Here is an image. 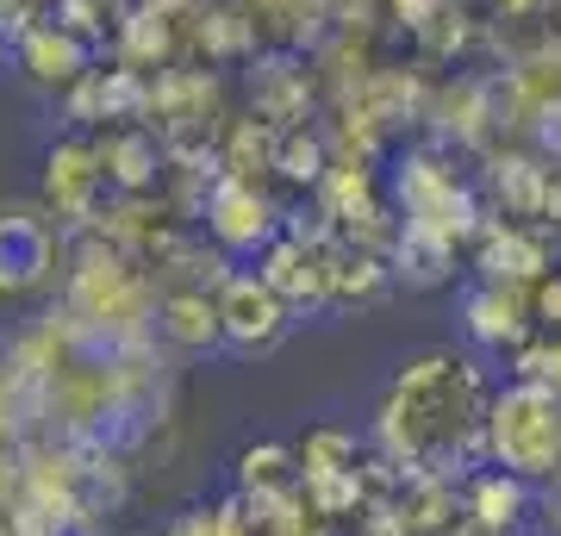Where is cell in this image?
<instances>
[{
    "label": "cell",
    "instance_id": "1",
    "mask_svg": "<svg viewBox=\"0 0 561 536\" xmlns=\"http://www.w3.org/2000/svg\"><path fill=\"white\" fill-rule=\"evenodd\" d=\"M486 406H493V394L474 362L456 350H424L393 375L375 437L400 468L443 475L456 449H468V456L486 449Z\"/></svg>",
    "mask_w": 561,
    "mask_h": 536
},
{
    "label": "cell",
    "instance_id": "2",
    "mask_svg": "<svg viewBox=\"0 0 561 536\" xmlns=\"http://www.w3.org/2000/svg\"><path fill=\"white\" fill-rule=\"evenodd\" d=\"M486 456L493 468L530 480H561V387L542 380H512L486 406Z\"/></svg>",
    "mask_w": 561,
    "mask_h": 536
},
{
    "label": "cell",
    "instance_id": "3",
    "mask_svg": "<svg viewBox=\"0 0 561 536\" xmlns=\"http://www.w3.org/2000/svg\"><path fill=\"white\" fill-rule=\"evenodd\" d=\"M393 194L405 206V225L412 231H431L443 243H461L468 231H481V213H474V194L456 181V169H443L431 150H412L400 162V175H393Z\"/></svg>",
    "mask_w": 561,
    "mask_h": 536
},
{
    "label": "cell",
    "instance_id": "4",
    "mask_svg": "<svg viewBox=\"0 0 561 536\" xmlns=\"http://www.w3.org/2000/svg\"><path fill=\"white\" fill-rule=\"evenodd\" d=\"M62 231L44 206H0V294H44L62 269Z\"/></svg>",
    "mask_w": 561,
    "mask_h": 536
},
{
    "label": "cell",
    "instance_id": "5",
    "mask_svg": "<svg viewBox=\"0 0 561 536\" xmlns=\"http://www.w3.org/2000/svg\"><path fill=\"white\" fill-rule=\"evenodd\" d=\"M113 194V181H106V162H101V144L94 138H62L50 144V157H44V213L62 225V231H88V225H101V199Z\"/></svg>",
    "mask_w": 561,
    "mask_h": 536
},
{
    "label": "cell",
    "instance_id": "6",
    "mask_svg": "<svg viewBox=\"0 0 561 536\" xmlns=\"http://www.w3.org/2000/svg\"><path fill=\"white\" fill-rule=\"evenodd\" d=\"M206 238L219 243L225 256H262L268 243L287 231L275 213V199L262 194L256 181H238V175H225L206 187Z\"/></svg>",
    "mask_w": 561,
    "mask_h": 536
},
{
    "label": "cell",
    "instance_id": "7",
    "mask_svg": "<svg viewBox=\"0 0 561 536\" xmlns=\"http://www.w3.org/2000/svg\"><path fill=\"white\" fill-rule=\"evenodd\" d=\"M219 318H225V343L238 356H262V350H275L294 331V306L262 275H243V269L219 287Z\"/></svg>",
    "mask_w": 561,
    "mask_h": 536
},
{
    "label": "cell",
    "instance_id": "8",
    "mask_svg": "<svg viewBox=\"0 0 561 536\" xmlns=\"http://www.w3.org/2000/svg\"><path fill=\"white\" fill-rule=\"evenodd\" d=\"M13 62H20L25 81H38V88H50V94H69V88L94 69V44L76 38V32L57 25V20H38V25H25L20 38H13Z\"/></svg>",
    "mask_w": 561,
    "mask_h": 536
},
{
    "label": "cell",
    "instance_id": "9",
    "mask_svg": "<svg viewBox=\"0 0 561 536\" xmlns=\"http://www.w3.org/2000/svg\"><path fill=\"white\" fill-rule=\"evenodd\" d=\"M461 312H468V338L481 350H518L524 331H530V287L481 281L474 294L461 299Z\"/></svg>",
    "mask_w": 561,
    "mask_h": 536
},
{
    "label": "cell",
    "instance_id": "10",
    "mask_svg": "<svg viewBox=\"0 0 561 536\" xmlns=\"http://www.w3.org/2000/svg\"><path fill=\"white\" fill-rule=\"evenodd\" d=\"M157 338L175 343L181 356H206L225 343V318H219V294L206 287H169L157 299Z\"/></svg>",
    "mask_w": 561,
    "mask_h": 536
},
{
    "label": "cell",
    "instance_id": "11",
    "mask_svg": "<svg viewBox=\"0 0 561 536\" xmlns=\"http://www.w3.org/2000/svg\"><path fill=\"white\" fill-rule=\"evenodd\" d=\"M94 144H101L106 181H113L119 194H150V187L162 181V144H157V132L119 119L113 132H101Z\"/></svg>",
    "mask_w": 561,
    "mask_h": 536
},
{
    "label": "cell",
    "instance_id": "12",
    "mask_svg": "<svg viewBox=\"0 0 561 536\" xmlns=\"http://www.w3.org/2000/svg\"><path fill=\"white\" fill-rule=\"evenodd\" d=\"M530 505H537V487L518 475H505V468H486V475L468 480V517L481 524V531H518L524 517H530Z\"/></svg>",
    "mask_w": 561,
    "mask_h": 536
},
{
    "label": "cell",
    "instance_id": "13",
    "mask_svg": "<svg viewBox=\"0 0 561 536\" xmlns=\"http://www.w3.org/2000/svg\"><path fill=\"white\" fill-rule=\"evenodd\" d=\"M238 487L256 505H268V499H300V456L287 443H250L238 456Z\"/></svg>",
    "mask_w": 561,
    "mask_h": 536
},
{
    "label": "cell",
    "instance_id": "14",
    "mask_svg": "<svg viewBox=\"0 0 561 536\" xmlns=\"http://www.w3.org/2000/svg\"><path fill=\"white\" fill-rule=\"evenodd\" d=\"M387 262H393V281H405V287H443V281L456 275V243H443V238H431V231L400 225Z\"/></svg>",
    "mask_w": 561,
    "mask_h": 536
},
{
    "label": "cell",
    "instance_id": "15",
    "mask_svg": "<svg viewBox=\"0 0 561 536\" xmlns=\"http://www.w3.org/2000/svg\"><path fill=\"white\" fill-rule=\"evenodd\" d=\"M481 275L486 281H512V287H537L549 275V262L518 225H486V243H481Z\"/></svg>",
    "mask_w": 561,
    "mask_h": 536
},
{
    "label": "cell",
    "instance_id": "16",
    "mask_svg": "<svg viewBox=\"0 0 561 536\" xmlns=\"http://www.w3.org/2000/svg\"><path fill=\"white\" fill-rule=\"evenodd\" d=\"M306 76L294 62H262L256 76H250V100H256V119H268L275 132L287 125H306Z\"/></svg>",
    "mask_w": 561,
    "mask_h": 536
},
{
    "label": "cell",
    "instance_id": "17",
    "mask_svg": "<svg viewBox=\"0 0 561 536\" xmlns=\"http://www.w3.org/2000/svg\"><path fill=\"white\" fill-rule=\"evenodd\" d=\"M331 169H337V162H331V144H324V132H312V125H287V132H280L275 175L306 181V187H319V181L331 175Z\"/></svg>",
    "mask_w": 561,
    "mask_h": 536
},
{
    "label": "cell",
    "instance_id": "18",
    "mask_svg": "<svg viewBox=\"0 0 561 536\" xmlns=\"http://www.w3.org/2000/svg\"><path fill=\"white\" fill-rule=\"evenodd\" d=\"M294 456H300V480L306 475H356V431H343V424H312Z\"/></svg>",
    "mask_w": 561,
    "mask_h": 536
},
{
    "label": "cell",
    "instance_id": "19",
    "mask_svg": "<svg viewBox=\"0 0 561 536\" xmlns=\"http://www.w3.org/2000/svg\"><path fill=\"white\" fill-rule=\"evenodd\" d=\"M57 25H69L76 38H106V0H57Z\"/></svg>",
    "mask_w": 561,
    "mask_h": 536
},
{
    "label": "cell",
    "instance_id": "20",
    "mask_svg": "<svg viewBox=\"0 0 561 536\" xmlns=\"http://www.w3.org/2000/svg\"><path fill=\"white\" fill-rule=\"evenodd\" d=\"M13 493H25V449L13 437H0V505Z\"/></svg>",
    "mask_w": 561,
    "mask_h": 536
},
{
    "label": "cell",
    "instance_id": "21",
    "mask_svg": "<svg viewBox=\"0 0 561 536\" xmlns=\"http://www.w3.org/2000/svg\"><path fill=\"white\" fill-rule=\"evenodd\" d=\"M0 536H25V517H20V505H0Z\"/></svg>",
    "mask_w": 561,
    "mask_h": 536
},
{
    "label": "cell",
    "instance_id": "22",
    "mask_svg": "<svg viewBox=\"0 0 561 536\" xmlns=\"http://www.w3.org/2000/svg\"><path fill=\"white\" fill-rule=\"evenodd\" d=\"M7 7H25V13H38L44 0H7Z\"/></svg>",
    "mask_w": 561,
    "mask_h": 536
},
{
    "label": "cell",
    "instance_id": "23",
    "mask_svg": "<svg viewBox=\"0 0 561 536\" xmlns=\"http://www.w3.org/2000/svg\"><path fill=\"white\" fill-rule=\"evenodd\" d=\"M461 536H505V531H481V524H468V531H461Z\"/></svg>",
    "mask_w": 561,
    "mask_h": 536
}]
</instances>
